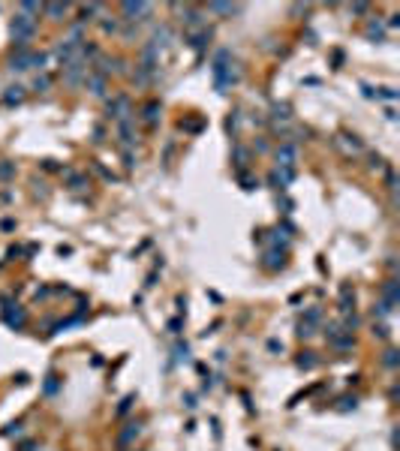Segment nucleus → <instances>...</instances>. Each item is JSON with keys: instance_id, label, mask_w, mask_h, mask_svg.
<instances>
[{"instance_id": "nucleus-8", "label": "nucleus", "mask_w": 400, "mask_h": 451, "mask_svg": "<svg viewBox=\"0 0 400 451\" xmlns=\"http://www.w3.org/2000/svg\"><path fill=\"white\" fill-rule=\"evenodd\" d=\"M382 301H385L388 307H397V304H400V283H397V277H388V280L382 283Z\"/></svg>"}, {"instance_id": "nucleus-12", "label": "nucleus", "mask_w": 400, "mask_h": 451, "mask_svg": "<svg viewBox=\"0 0 400 451\" xmlns=\"http://www.w3.org/2000/svg\"><path fill=\"white\" fill-rule=\"evenodd\" d=\"M160 114H163V105H160L157 99H151V102H148V105L142 108V120H145L148 126H154V123L160 120Z\"/></svg>"}, {"instance_id": "nucleus-15", "label": "nucleus", "mask_w": 400, "mask_h": 451, "mask_svg": "<svg viewBox=\"0 0 400 451\" xmlns=\"http://www.w3.org/2000/svg\"><path fill=\"white\" fill-rule=\"evenodd\" d=\"M63 178H66V184H69V190H87V187H90L87 175H78V172H72V169H66Z\"/></svg>"}, {"instance_id": "nucleus-52", "label": "nucleus", "mask_w": 400, "mask_h": 451, "mask_svg": "<svg viewBox=\"0 0 400 451\" xmlns=\"http://www.w3.org/2000/svg\"><path fill=\"white\" fill-rule=\"evenodd\" d=\"M184 406H187V409H193V406H196V397H193V394H187V397H184Z\"/></svg>"}, {"instance_id": "nucleus-43", "label": "nucleus", "mask_w": 400, "mask_h": 451, "mask_svg": "<svg viewBox=\"0 0 400 451\" xmlns=\"http://www.w3.org/2000/svg\"><path fill=\"white\" fill-rule=\"evenodd\" d=\"M181 325H184L181 319H172V322H169V331H172V334H181Z\"/></svg>"}, {"instance_id": "nucleus-26", "label": "nucleus", "mask_w": 400, "mask_h": 451, "mask_svg": "<svg viewBox=\"0 0 400 451\" xmlns=\"http://www.w3.org/2000/svg\"><path fill=\"white\" fill-rule=\"evenodd\" d=\"M45 60H48V57H45L42 51H30V69H39V72H42V69H45Z\"/></svg>"}, {"instance_id": "nucleus-35", "label": "nucleus", "mask_w": 400, "mask_h": 451, "mask_svg": "<svg viewBox=\"0 0 400 451\" xmlns=\"http://www.w3.org/2000/svg\"><path fill=\"white\" fill-rule=\"evenodd\" d=\"M313 334H316V325H307V322L298 325V337H301V340H307V337H313Z\"/></svg>"}, {"instance_id": "nucleus-19", "label": "nucleus", "mask_w": 400, "mask_h": 451, "mask_svg": "<svg viewBox=\"0 0 400 451\" xmlns=\"http://www.w3.org/2000/svg\"><path fill=\"white\" fill-rule=\"evenodd\" d=\"M271 117H274V120H289V117H292V105H289V102H277V105L271 108Z\"/></svg>"}, {"instance_id": "nucleus-5", "label": "nucleus", "mask_w": 400, "mask_h": 451, "mask_svg": "<svg viewBox=\"0 0 400 451\" xmlns=\"http://www.w3.org/2000/svg\"><path fill=\"white\" fill-rule=\"evenodd\" d=\"M105 114L114 117L117 123H120V120H129V99H126V96H114V99L105 105Z\"/></svg>"}, {"instance_id": "nucleus-36", "label": "nucleus", "mask_w": 400, "mask_h": 451, "mask_svg": "<svg viewBox=\"0 0 400 451\" xmlns=\"http://www.w3.org/2000/svg\"><path fill=\"white\" fill-rule=\"evenodd\" d=\"M175 358H178V361H190V346H187V343H178V346H175Z\"/></svg>"}, {"instance_id": "nucleus-27", "label": "nucleus", "mask_w": 400, "mask_h": 451, "mask_svg": "<svg viewBox=\"0 0 400 451\" xmlns=\"http://www.w3.org/2000/svg\"><path fill=\"white\" fill-rule=\"evenodd\" d=\"M132 403H136V394H126V397H123V400L117 403V418H123V415H126L129 409H132Z\"/></svg>"}, {"instance_id": "nucleus-24", "label": "nucleus", "mask_w": 400, "mask_h": 451, "mask_svg": "<svg viewBox=\"0 0 400 451\" xmlns=\"http://www.w3.org/2000/svg\"><path fill=\"white\" fill-rule=\"evenodd\" d=\"M181 9H184V24L193 27V24L202 21V9H193V6H181Z\"/></svg>"}, {"instance_id": "nucleus-33", "label": "nucleus", "mask_w": 400, "mask_h": 451, "mask_svg": "<svg viewBox=\"0 0 400 451\" xmlns=\"http://www.w3.org/2000/svg\"><path fill=\"white\" fill-rule=\"evenodd\" d=\"M319 319H322V310H319V307H310V310L304 313V322H307V325H316Z\"/></svg>"}, {"instance_id": "nucleus-7", "label": "nucleus", "mask_w": 400, "mask_h": 451, "mask_svg": "<svg viewBox=\"0 0 400 451\" xmlns=\"http://www.w3.org/2000/svg\"><path fill=\"white\" fill-rule=\"evenodd\" d=\"M3 322H6L12 331H21V328H24V322H27V313H24V307H18V304L12 307V304H9V307L3 310Z\"/></svg>"}, {"instance_id": "nucleus-30", "label": "nucleus", "mask_w": 400, "mask_h": 451, "mask_svg": "<svg viewBox=\"0 0 400 451\" xmlns=\"http://www.w3.org/2000/svg\"><path fill=\"white\" fill-rule=\"evenodd\" d=\"M391 313H394V307H388L382 298H379V304H373V316H382V319H385V316H391Z\"/></svg>"}, {"instance_id": "nucleus-41", "label": "nucleus", "mask_w": 400, "mask_h": 451, "mask_svg": "<svg viewBox=\"0 0 400 451\" xmlns=\"http://www.w3.org/2000/svg\"><path fill=\"white\" fill-rule=\"evenodd\" d=\"M3 436H21V424H9V427L3 430Z\"/></svg>"}, {"instance_id": "nucleus-1", "label": "nucleus", "mask_w": 400, "mask_h": 451, "mask_svg": "<svg viewBox=\"0 0 400 451\" xmlns=\"http://www.w3.org/2000/svg\"><path fill=\"white\" fill-rule=\"evenodd\" d=\"M9 30H12V39H15V42H30V39H33V33H36V18H33V15L18 12V15L12 18Z\"/></svg>"}, {"instance_id": "nucleus-53", "label": "nucleus", "mask_w": 400, "mask_h": 451, "mask_svg": "<svg viewBox=\"0 0 400 451\" xmlns=\"http://www.w3.org/2000/svg\"><path fill=\"white\" fill-rule=\"evenodd\" d=\"M126 451H129V448H126Z\"/></svg>"}, {"instance_id": "nucleus-6", "label": "nucleus", "mask_w": 400, "mask_h": 451, "mask_svg": "<svg viewBox=\"0 0 400 451\" xmlns=\"http://www.w3.org/2000/svg\"><path fill=\"white\" fill-rule=\"evenodd\" d=\"M295 163H298V147L292 141L280 144L277 147V169H295Z\"/></svg>"}, {"instance_id": "nucleus-20", "label": "nucleus", "mask_w": 400, "mask_h": 451, "mask_svg": "<svg viewBox=\"0 0 400 451\" xmlns=\"http://www.w3.org/2000/svg\"><path fill=\"white\" fill-rule=\"evenodd\" d=\"M18 12H24V15H33V18H36V15L42 12V3H36V0H21V3H18Z\"/></svg>"}, {"instance_id": "nucleus-51", "label": "nucleus", "mask_w": 400, "mask_h": 451, "mask_svg": "<svg viewBox=\"0 0 400 451\" xmlns=\"http://www.w3.org/2000/svg\"><path fill=\"white\" fill-rule=\"evenodd\" d=\"M340 63H343V51H334V69H340Z\"/></svg>"}, {"instance_id": "nucleus-42", "label": "nucleus", "mask_w": 400, "mask_h": 451, "mask_svg": "<svg viewBox=\"0 0 400 451\" xmlns=\"http://www.w3.org/2000/svg\"><path fill=\"white\" fill-rule=\"evenodd\" d=\"M45 391H48V394H54V391H57V376H48V382H45Z\"/></svg>"}, {"instance_id": "nucleus-23", "label": "nucleus", "mask_w": 400, "mask_h": 451, "mask_svg": "<svg viewBox=\"0 0 400 451\" xmlns=\"http://www.w3.org/2000/svg\"><path fill=\"white\" fill-rule=\"evenodd\" d=\"M208 9L217 12V15H235V12H238L235 3H208Z\"/></svg>"}, {"instance_id": "nucleus-17", "label": "nucleus", "mask_w": 400, "mask_h": 451, "mask_svg": "<svg viewBox=\"0 0 400 451\" xmlns=\"http://www.w3.org/2000/svg\"><path fill=\"white\" fill-rule=\"evenodd\" d=\"M21 99H24V87H18V84H15V87H6V93H3V102H6V105H18Z\"/></svg>"}, {"instance_id": "nucleus-28", "label": "nucleus", "mask_w": 400, "mask_h": 451, "mask_svg": "<svg viewBox=\"0 0 400 451\" xmlns=\"http://www.w3.org/2000/svg\"><path fill=\"white\" fill-rule=\"evenodd\" d=\"M382 364L394 370V367H397V364H400V352H397V349H388V352L382 355Z\"/></svg>"}, {"instance_id": "nucleus-14", "label": "nucleus", "mask_w": 400, "mask_h": 451, "mask_svg": "<svg viewBox=\"0 0 400 451\" xmlns=\"http://www.w3.org/2000/svg\"><path fill=\"white\" fill-rule=\"evenodd\" d=\"M42 12L51 21H63V15L69 12V3H42Z\"/></svg>"}, {"instance_id": "nucleus-18", "label": "nucleus", "mask_w": 400, "mask_h": 451, "mask_svg": "<svg viewBox=\"0 0 400 451\" xmlns=\"http://www.w3.org/2000/svg\"><path fill=\"white\" fill-rule=\"evenodd\" d=\"M295 364H298L301 370H313V367L319 364V358H316V352H301V355L295 358Z\"/></svg>"}, {"instance_id": "nucleus-25", "label": "nucleus", "mask_w": 400, "mask_h": 451, "mask_svg": "<svg viewBox=\"0 0 400 451\" xmlns=\"http://www.w3.org/2000/svg\"><path fill=\"white\" fill-rule=\"evenodd\" d=\"M337 144H343V147H346V151H352V154L364 147V144H361V141H358L355 135H340V138H337Z\"/></svg>"}, {"instance_id": "nucleus-2", "label": "nucleus", "mask_w": 400, "mask_h": 451, "mask_svg": "<svg viewBox=\"0 0 400 451\" xmlns=\"http://www.w3.org/2000/svg\"><path fill=\"white\" fill-rule=\"evenodd\" d=\"M87 66H90V63H84L81 54H78L75 60H69V63L63 66V84H66V87H78V84L87 78Z\"/></svg>"}, {"instance_id": "nucleus-13", "label": "nucleus", "mask_w": 400, "mask_h": 451, "mask_svg": "<svg viewBox=\"0 0 400 451\" xmlns=\"http://www.w3.org/2000/svg\"><path fill=\"white\" fill-rule=\"evenodd\" d=\"M117 132H120V144H123V147L129 151V147L136 144V132H132V117H129V120H120V123H117Z\"/></svg>"}, {"instance_id": "nucleus-4", "label": "nucleus", "mask_w": 400, "mask_h": 451, "mask_svg": "<svg viewBox=\"0 0 400 451\" xmlns=\"http://www.w3.org/2000/svg\"><path fill=\"white\" fill-rule=\"evenodd\" d=\"M120 12H123V18L126 21H142L148 12H151V3H136V0H126V3H120Z\"/></svg>"}, {"instance_id": "nucleus-16", "label": "nucleus", "mask_w": 400, "mask_h": 451, "mask_svg": "<svg viewBox=\"0 0 400 451\" xmlns=\"http://www.w3.org/2000/svg\"><path fill=\"white\" fill-rule=\"evenodd\" d=\"M328 340H331V346H334V349H340V352H346V349H352V346H355V337H352V334H346L343 328H340L334 337H328Z\"/></svg>"}, {"instance_id": "nucleus-21", "label": "nucleus", "mask_w": 400, "mask_h": 451, "mask_svg": "<svg viewBox=\"0 0 400 451\" xmlns=\"http://www.w3.org/2000/svg\"><path fill=\"white\" fill-rule=\"evenodd\" d=\"M99 9H102L99 3H90V6H81V12H78V24H87V21H93V15H96Z\"/></svg>"}, {"instance_id": "nucleus-32", "label": "nucleus", "mask_w": 400, "mask_h": 451, "mask_svg": "<svg viewBox=\"0 0 400 451\" xmlns=\"http://www.w3.org/2000/svg\"><path fill=\"white\" fill-rule=\"evenodd\" d=\"M244 166H247V151H244V147H235V169L244 172Z\"/></svg>"}, {"instance_id": "nucleus-44", "label": "nucleus", "mask_w": 400, "mask_h": 451, "mask_svg": "<svg viewBox=\"0 0 400 451\" xmlns=\"http://www.w3.org/2000/svg\"><path fill=\"white\" fill-rule=\"evenodd\" d=\"M102 30H105V33H114V30H117V21H102Z\"/></svg>"}, {"instance_id": "nucleus-11", "label": "nucleus", "mask_w": 400, "mask_h": 451, "mask_svg": "<svg viewBox=\"0 0 400 451\" xmlns=\"http://www.w3.org/2000/svg\"><path fill=\"white\" fill-rule=\"evenodd\" d=\"M292 181H295V169H274V172H271V184H274L277 190H286Z\"/></svg>"}, {"instance_id": "nucleus-38", "label": "nucleus", "mask_w": 400, "mask_h": 451, "mask_svg": "<svg viewBox=\"0 0 400 451\" xmlns=\"http://www.w3.org/2000/svg\"><path fill=\"white\" fill-rule=\"evenodd\" d=\"M181 126H184L187 132H199V129H202V120H181Z\"/></svg>"}, {"instance_id": "nucleus-34", "label": "nucleus", "mask_w": 400, "mask_h": 451, "mask_svg": "<svg viewBox=\"0 0 400 451\" xmlns=\"http://www.w3.org/2000/svg\"><path fill=\"white\" fill-rule=\"evenodd\" d=\"M15 178V163H0V181Z\"/></svg>"}, {"instance_id": "nucleus-49", "label": "nucleus", "mask_w": 400, "mask_h": 451, "mask_svg": "<svg viewBox=\"0 0 400 451\" xmlns=\"http://www.w3.org/2000/svg\"><path fill=\"white\" fill-rule=\"evenodd\" d=\"M123 166H126V169H132V166H136V163H132V154H129V151H123Z\"/></svg>"}, {"instance_id": "nucleus-47", "label": "nucleus", "mask_w": 400, "mask_h": 451, "mask_svg": "<svg viewBox=\"0 0 400 451\" xmlns=\"http://www.w3.org/2000/svg\"><path fill=\"white\" fill-rule=\"evenodd\" d=\"M352 12H355V15H364V12H367V3H355Z\"/></svg>"}, {"instance_id": "nucleus-48", "label": "nucleus", "mask_w": 400, "mask_h": 451, "mask_svg": "<svg viewBox=\"0 0 400 451\" xmlns=\"http://www.w3.org/2000/svg\"><path fill=\"white\" fill-rule=\"evenodd\" d=\"M235 126H238V114H232V117H229V120H226V129H229V132H232V129H235Z\"/></svg>"}, {"instance_id": "nucleus-50", "label": "nucleus", "mask_w": 400, "mask_h": 451, "mask_svg": "<svg viewBox=\"0 0 400 451\" xmlns=\"http://www.w3.org/2000/svg\"><path fill=\"white\" fill-rule=\"evenodd\" d=\"M0 229H3V232H12V229H15V220H3Z\"/></svg>"}, {"instance_id": "nucleus-22", "label": "nucleus", "mask_w": 400, "mask_h": 451, "mask_svg": "<svg viewBox=\"0 0 400 451\" xmlns=\"http://www.w3.org/2000/svg\"><path fill=\"white\" fill-rule=\"evenodd\" d=\"M208 39H211V30H202V33H193V36H190L187 42H190V48H196V51H202Z\"/></svg>"}, {"instance_id": "nucleus-31", "label": "nucleus", "mask_w": 400, "mask_h": 451, "mask_svg": "<svg viewBox=\"0 0 400 451\" xmlns=\"http://www.w3.org/2000/svg\"><path fill=\"white\" fill-rule=\"evenodd\" d=\"M337 409H340V412H349V409H358V400H355V397H340V400H337Z\"/></svg>"}, {"instance_id": "nucleus-29", "label": "nucleus", "mask_w": 400, "mask_h": 451, "mask_svg": "<svg viewBox=\"0 0 400 451\" xmlns=\"http://www.w3.org/2000/svg\"><path fill=\"white\" fill-rule=\"evenodd\" d=\"M382 33H385V30H382V24H379V21H370V24H367V39H376V42H379V39H382Z\"/></svg>"}, {"instance_id": "nucleus-46", "label": "nucleus", "mask_w": 400, "mask_h": 451, "mask_svg": "<svg viewBox=\"0 0 400 451\" xmlns=\"http://www.w3.org/2000/svg\"><path fill=\"white\" fill-rule=\"evenodd\" d=\"M268 349H271V352H283V343H280V340H268Z\"/></svg>"}, {"instance_id": "nucleus-10", "label": "nucleus", "mask_w": 400, "mask_h": 451, "mask_svg": "<svg viewBox=\"0 0 400 451\" xmlns=\"http://www.w3.org/2000/svg\"><path fill=\"white\" fill-rule=\"evenodd\" d=\"M84 84H87V90H90L93 96H102V93H105V75H99V72H93V69H87Z\"/></svg>"}, {"instance_id": "nucleus-39", "label": "nucleus", "mask_w": 400, "mask_h": 451, "mask_svg": "<svg viewBox=\"0 0 400 451\" xmlns=\"http://www.w3.org/2000/svg\"><path fill=\"white\" fill-rule=\"evenodd\" d=\"M373 337H379V340H388V325H373Z\"/></svg>"}, {"instance_id": "nucleus-40", "label": "nucleus", "mask_w": 400, "mask_h": 451, "mask_svg": "<svg viewBox=\"0 0 400 451\" xmlns=\"http://www.w3.org/2000/svg\"><path fill=\"white\" fill-rule=\"evenodd\" d=\"M376 96H382V99H397V90H391V87H382Z\"/></svg>"}, {"instance_id": "nucleus-9", "label": "nucleus", "mask_w": 400, "mask_h": 451, "mask_svg": "<svg viewBox=\"0 0 400 451\" xmlns=\"http://www.w3.org/2000/svg\"><path fill=\"white\" fill-rule=\"evenodd\" d=\"M262 268H268V271H283V268H286V250H268L265 259H262Z\"/></svg>"}, {"instance_id": "nucleus-45", "label": "nucleus", "mask_w": 400, "mask_h": 451, "mask_svg": "<svg viewBox=\"0 0 400 451\" xmlns=\"http://www.w3.org/2000/svg\"><path fill=\"white\" fill-rule=\"evenodd\" d=\"M42 169H45V172H57V163H54V160H42Z\"/></svg>"}, {"instance_id": "nucleus-3", "label": "nucleus", "mask_w": 400, "mask_h": 451, "mask_svg": "<svg viewBox=\"0 0 400 451\" xmlns=\"http://www.w3.org/2000/svg\"><path fill=\"white\" fill-rule=\"evenodd\" d=\"M139 436H142V421H126V424H123V430L117 433V439H114V442H117V448H120V451H126L132 442H136V439H139Z\"/></svg>"}, {"instance_id": "nucleus-37", "label": "nucleus", "mask_w": 400, "mask_h": 451, "mask_svg": "<svg viewBox=\"0 0 400 451\" xmlns=\"http://www.w3.org/2000/svg\"><path fill=\"white\" fill-rule=\"evenodd\" d=\"M48 87H51V78H48V75H36L33 90H48Z\"/></svg>"}]
</instances>
